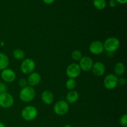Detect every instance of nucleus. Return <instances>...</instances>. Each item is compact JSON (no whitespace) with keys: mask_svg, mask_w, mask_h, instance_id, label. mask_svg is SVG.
Segmentation results:
<instances>
[{"mask_svg":"<svg viewBox=\"0 0 127 127\" xmlns=\"http://www.w3.org/2000/svg\"><path fill=\"white\" fill-rule=\"evenodd\" d=\"M35 91L33 87L27 86L22 88L19 93V98L24 102H30L34 99Z\"/></svg>","mask_w":127,"mask_h":127,"instance_id":"nucleus-1","label":"nucleus"},{"mask_svg":"<svg viewBox=\"0 0 127 127\" xmlns=\"http://www.w3.org/2000/svg\"><path fill=\"white\" fill-rule=\"evenodd\" d=\"M120 41L116 37H109L103 43L104 50L109 53H112L119 49L120 47Z\"/></svg>","mask_w":127,"mask_h":127,"instance_id":"nucleus-2","label":"nucleus"},{"mask_svg":"<svg viewBox=\"0 0 127 127\" xmlns=\"http://www.w3.org/2000/svg\"><path fill=\"white\" fill-rule=\"evenodd\" d=\"M38 115L37 109L32 105H28L22 109L21 116L26 121H32L36 119Z\"/></svg>","mask_w":127,"mask_h":127,"instance_id":"nucleus-3","label":"nucleus"},{"mask_svg":"<svg viewBox=\"0 0 127 127\" xmlns=\"http://www.w3.org/2000/svg\"><path fill=\"white\" fill-rule=\"evenodd\" d=\"M35 68V63L31 58L24 59L21 64V70L24 74H30L33 73Z\"/></svg>","mask_w":127,"mask_h":127,"instance_id":"nucleus-4","label":"nucleus"},{"mask_svg":"<svg viewBox=\"0 0 127 127\" xmlns=\"http://www.w3.org/2000/svg\"><path fill=\"white\" fill-rule=\"evenodd\" d=\"M54 112L58 115H64L68 114L69 110L68 103L65 100H59L54 105Z\"/></svg>","mask_w":127,"mask_h":127,"instance_id":"nucleus-5","label":"nucleus"},{"mask_svg":"<svg viewBox=\"0 0 127 127\" xmlns=\"http://www.w3.org/2000/svg\"><path fill=\"white\" fill-rule=\"evenodd\" d=\"M14 98L11 94L4 93L0 94V107L4 109L11 107L14 104Z\"/></svg>","mask_w":127,"mask_h":127,"instance_id":"nucleus-6","label":"nucleus"},{"mask_svg":"<svg viewBox=\"0 0 127 127\" xmlns=\"http://www.w3.org/2000/svg\"><path fill=\"white\" fill-rule=\"evenodd\" d=\"M118 79L116 75L114 74H109L105 76L104 80L105 88L108 90H112L115 89L118 85Z\"/></svg>","mask_w":127,"mask_h":127,"instance_id":"nucleus-7","label":"nucleus"},{"mask_svg":"<svg viewBox=\"0 0 127 127\" xmlns=\"http://www.w3.org/2000/svg\"><path fill=\"white\" fill-rule=\"evenodd\" d=\"M81 72L79 64L77 63H71L69 64L66 69V74L69 78L74 79L79 76Z\"/></svg>","mask_w":127,"mask_h":127,"instance_id":"nucleus-8","label":"nucleus"},{"mask_svg":"<svg viewBox=\"0 0 127 127\" xmlns=\"http://www.w3.org/2000/svg\"><path fill=\"white\" fill-rule=\"evenodd\" d=\"M94 63L91 58L88 56L83 57L79 60V66L81 69L84 71H89L91 70Z\"/></svg>","mask_w":127,"mask_h":127,"instance_id":"nucleus-9","label":"nucleus"},{"mask_svg":"<svg viewBox=\"0 0 127 127\" xmlns=\"http://www.w3.org/2000/svg\"><path fill=\"white\" fill-rule=\"evenodd\" d=\"M1 78L6 83H12L16 79V75L12 69L6 68L2 71L1 74Z\"/></svg>","mask_w":127,"mask_h":127,"instance_id":"nucleus-10","label":"nucleus"},{"mask_svg":"<svg viewBox=\"0 0 127 127\" xmlns=\"http://www.w3.org/2000/svg\"><path fill=\"white\" fill-rule=\"evenodd\" d=\"M89 51L94 55H100L104 51L103 43L100 41H94L89 45Z\"/></svg>","mask_w":127,"mask_h":127,"instance_id":"nucleus-11","label":"nucleus"},{"mask_svg":"<svg viewBox=\"0 0 127 127\" xmlns=\"http://www.w3.org/2000/svg\"><path fill=\"white\" fill-rule=\"evenodd\" d=\"M27 81L29 86H36L39 84L41 81L40 74L37 72H33L29 75Z\"/></svg>","mask_w":127,"mask_h":127,"instance_id":"nucleus-12","label":"nucleus"},{"mask_svg":"<svg viewBox=\"0 0 127 127\" xmlns=\"http://www.w3.org/2000/svg\"><path fill=\"white\" fill-rule=\"evenodd\" d=\"M92 70L94 75L97 76H101L105 73V66L104 63L98 62L93 64Z\"/></svg>","mask_w":127,"mask_h":127,"instance_id":"nucleus-13","label":"nucleus"},{"mask_svg":"<svg viewBox=\"0 0 127 127\" xmlns=\"http://www.w3.org/2000/svg\"><path fill=\"white\" fill-rule=\"evenodd\" d=\"M41 99L44 104L47 105H50L54 100V96L53 93L50 91H44L42 93Z\"/></svg>","mask_w":127,"mask_h":127,"instance_id":"nucleus-14","label":"nucleus"},{"mask_svg":"<svg viewBox=\"0 0 127 127\" xmlns=\"http://www.w3.org/2000/svg\"><path fill=\"white\" fill-rule=\"evenodd\" d=\"M66 99L67 102L69 104H74L79 99V94L76 91H70L67 94Z\"/></svg>","mask_w":127,"mask_h":127,"instance_id":"nucleus-15","label":"nucleus"},{"mask_svg":"<svg viewBox=\"0 0 127 127\" xmlns=\"http://www.w3.org/2000/svg\"><path fill=\"white\" fill-rule=\"evenodd\" d=\"M9 64L8 57L3 53H0V71L6 69Z\"/></svg>","mask_w":127,"mask_h":127,"instance_id":"nucleus-16","label":"nucleus"},{"mask_svg":"<svg viewBox=\"0 0 127 127\" xmlns=\"http://www.w3.org/2000/svg\"><path fill=\"white\" fill-rule=\"evenodd\" d=\"M125 71V65L122 62H118L114 66V73L117 76H121L124 75Z\"/></svg>","mask_w":127,"mask_h":127,"instance_id":"nucleus-17","label":"nucleus"},{"mask_svg":"<svg viewBox=\"0 0 127 127\" xmlns=\"http://www.w3.org/2000/svg\"><path fill=\"white\" fill-rule=\"evenodd\" d=\"M94 6L98 10H103L106 7L107 2L105 0H93Z\"/></svg>","mask_w":127,"mask_h":127,"instance_id":"nucleus-18","label":"nucleus"},{"mask_svg":"<svg viewBox=\"0 0 127 127\" xmlns=\"http://www.w3.org/2000/svg\"><path fill=\"white\" fill-rule=\"evenodd\" d=\"M77 83L76 81L74 79H71V78H69L68 80L66 82V88L68 89V90L73 91L76 88Z\"/></svg>","mask_w":127,"mask_h":127,"instance_id":"nucleus-19","label":"nucleus"},{"mask_svg":"<svg viewBox=\"0 0 127 127\" xmlns=\"http://www.w3.org/2000/svg\"><path fill=\"white\" fill-rule=\"evenodd\" d=\"M13 57L16 58V60H21L24 59L25 58V53L23 50L21 49H16L14 50Z\"/></svg>","mask_w":127,"mask_h":127,"instance_id":"nucleus-20","label":"nucleus"},{"mask_svg":"<svg viewBox=\"0 0 127 127\" xmlns=\"http://www.w3.org/2000/svg\"><path fill=\"white\" fill-rule=\"evenodd\" d=\"M71 57L75 61H79L81 58L83 57V55L81 51L78 50H75L73 51L71 53Z\"/></svg>","mask_w":127,"mask_h":127,"instance_id":"nucleus-21","label":"nucleus"},{"mask_svg":"<svg viewBox=\"0 0 127 127\" xmlns=\"http://www.w3.org/2000/svg\"><path fill=\"white\" fill-rule=\"evenodd\" d=\"M120 125H122L124 127H127V114H124V115L120 117V120H119Z\"/></svg>","mask_w":127,"mask_h":127,"instance_id":"nucleus-22","label":"nucleus"},{"mask_svg":"<svg viewBox=\"0 0 127 127\" xmlns=\"http://www.w3.org/2000/svg\"><path fill=\"white\" fill-rule=\"evenodd\" d=\"M7 86L5 83L2 82H0V94L1 93H7Z\"/></svg>","mask_w":127,"mask_h":127,"instance_id":"nucleus-23","label":"nucleus"},{"mask_svg":"<svg viewBox=\"0 0 127 127\" xmlns=\"http://www.w3.org/2000/svg\"><path fill=\"white\" fill-rule=\"evenodd\" d=\"M19 84L20 87H21L22 88L27 86L28 83H27V79H26L25 78H21L19 81Z\"/></svg>","mask_w":127,"mask_h":127,"instance_id":"nucleus-24","label":"nucleus"},{"mask_svg":"<svg viewBox=\"0 0 127 127\" xmlns=\"http://www.w3.org/2000/svg\"><path fill=\"white\" fill-rule=\"evenodd\" d=\"M127 83V80L125 78H120L118 79V84H119L121 86L125 85Z\"/></svg>","mask_w":127,"mask_h":127,"instance_id":"nucleus-25","label":"nucleus"},{"mask_svg":"<svg viewBox=\"0 0 127 127\" xmlns=\"http://www.w3.org/2000/svg\"><path fill=\"white\" fill-rule=\"evenodd\" d=\"M117 2L116 0H110L109 1V6L112 7H114L117 6Z\"/></svg>","mask_w":127,"mask_h":127,"instance_id":"nucleus-26","label":"nucleus"},{"mask_svg":"<svg viewBox=\"0 0 127 127\" xmlns=\"http://www.w3.org/2000/svg\"><path fill=\"white\" fill-rule=\"evenodd\" d=\"M43 2L45 4H52L55 1V0H42Z\"/></svg>","mask_w":127,"mask_h":127,"instance_id":"nucleus-27","label":"nucleus"},{"mask_svg":"<svg viewBox=\"0 0 127 127\" xmlns=\"http://www.w3.org/2000/svg\"><path fill=\"white\" fill-rule=\"evenodd\" d=\"M117 2H119V3L122 4H126L127 2V0H116Z\"/></svg>","mask_w":127,"mask_h":127,"instance_id":"nucleus-28","label":"nucleus"},{"mask_svg":"<svg viewBox=\"0 0 127 127\" xmlns=\"http://www.w3.org/2000/svg\"><path fill=\"white\" fill-rule=\"evenodd\" d=\"M0 127H6V125L3 124V123L0 122Z\"/></svg>","mask_w":127,"mask_h":127,"instance_id":"nucleus-29","label":"nucleus"},{"mask_svg":"<svg viewBox=\"0 0 127 127\" xmlns=\"http://www.w3.org/2000/svg\"><path fill=\"white\" fill-rule=\"evenodd\" d=\"M63 127H72L71 125H64V126Z\"/></svg>","mask_w":127,"mask_h":127,"instance_id":"nucleus-30","label":"nucleus"},{"mask_svg":"<svg viewBox=\"0 0 127 127\" xmlns=\"http://www.w3.org/2000/svg\"><path fill=\"white\" fill-rule=\"evenodd\" d=\"M89 1H93V0H89Z\"/></svg>","mask_w":127,"mask_h":127,"instance_id":"nucleus-31","label":"nucleus"},{"mask_svg":"<svg viewBox=\"0 0 127 127\" xmlns=\"http://www.w3.org/2000/svg\"></svg>","mask_w":127,"mask_h":127,"instance_id":"nucleus-32","label":"nucleus"}]
</instances>
